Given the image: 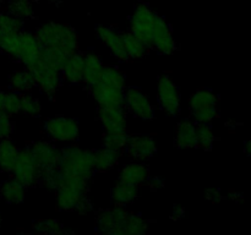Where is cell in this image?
Instances as JSON below:
<instances>
[{
    "label": "cell",
    "mask_w": 251,
    "mask_h": 235,
    "mask_svg": "<svg viewBox=\"0 0 251 235\" xmlns=\"http://www.w3.org/2000/svg\"><path fill=\"white\" fill-rule=\"evenodd\" d=\"M130 29L134 36L150 49L161 54H173L176 49L172 29L166 20L154 12L149 5L139 4L130 17Z\"/></svg>",
    "instance_id": "6da1fadb"
},
{
    "label": "cell",
    "mask_w": 251,
    "mask_h": 235,
    "mask_svg": "<svg viewBox=\"0 0 251 235\" xmlns=\"http://www.w3.org/2000/svg\"><path fill=\"white\" fill-rule=\"evenodd\" d=\"M34 36L41 48L56 51L61 55H70L78 48L77 33L68 24L55 22L42 24Z\"/></svg>",
    "instance_id": "7a4b0ae2"
},
{
    "label": "cell",
    "mask_w": 251,
    "mask_h": 235,
    "mask_svg": "<svg viewBox=\"0 0 251 235\" xmlns=\"http://www.w3.org/2000/svg\"><path fill=\"white\" fill-rule=\"evenodd\" d=\"M27 70L33 76L36 85L43 93L53 97L61 80V69L46 50L41 48L37 58L27 66Z\"/></svg>",
    "instance_id": "3957f363"
},
{
    "label": "cell",
    "mask_w": 251,
    "mask_h": 235,
    "mask_svg": "<svg viewBox=\"0 0 251 235\" xmlns=\"http://www.w3.org/2000/svg\"><path fill=\"white\" fill-rule=\"evenodd\" d=\"M0 49L19 59L27 68L39 54L41 46L34 34L20 31L0 37Z\"/></svg>",
    "instance_id": "277c9868"
},
{
    "label": "cell",
    "mask_w": 251,
    "mask_h": 235,
    "mask_svg": "<svg viewBox=\"0 0 251 235\" xmlns=\"http://www.w3.org/2000/svg\"><path fill=\"white\" fill-rule=\"evenodd\" d=\"M59 169L65 175L90 179L95 171L93 152L86 151L77 146H70L61 152Z\"/></svg>",
    "instance_id": "5b68a950"
},
{
    "label": "cell",
    "mask_w": 251,
    "mask_h": 235,
    "mask_svg": "<svg viewBox=\"0 0 251 235\" xmlns=\"http://www.w3.org/2000/svg\"><path fill=\"white\" fill-rule=\"evenodd\" d=\"M87 179L65 175L61 173L56 191V206L60 211H75L81 200L86 197Z\"/></svg>",
    "instance_id": "8992f818"
},
{
    "label": "cell",
    "mask_w": 251,
    "mask_h": 235,
    "mask_svg": "<svg viewBox=\"0 0 251 235\" xmlns=\"http://www.w3.org/2000/svg\"><path fill=\"white\" fill-rule=\"evenodd\" d=\"M218 98L207 88H200L190 98V112L198 124H208L217 117Z\"/></svg>",
    "instance_id": "52a82bcc"
},
{
    "label": "cell",
    "mask_w": 251,
    "mask_h": 235,
    "mask_svg": "<svg viewBox=\"0 0 251 235\" xmlns=\"http://www.w3.org/2000/svg\"><path fill=\"white\" fill-rule=\"evenodd\" d=\"M11 173L14 179L21 183L25 188H31L37 184L39 166L32 154L31 148H24L22 151H19V156Z\"/></svg>",
    "instance_id": "ba28073f"
},
{
    "label": "cell",
    "mask_w": 251,
    "mask_h": 235,
    "mask_svg": "<svg viewBox=\"0 0 251 235\" xmlns=\"http://www.w3.org/2000/svg\"><path fill=\"white\" fill-rule=\"evenodd\" d=\"M129 212L124 206L115 205L113 208L102 211L97 217V227L100 232L112 235H124L125 223Z\"/></svg>",
    "instance_id": "9c48e42d"
},
{
    "label": "cell",
    "mask_w": 251,
    "mask_h": 235,
    "mask_svg": "<svg viewBox=\"0 0 251 235\" xmlns=\"http://www.w3.org/2000/svg\"><path fill=\"white\" fill-rule=\"evenodd\" d=\"M157 94H158L159 105L167 114L173 115V117L179 114V112H180V94H179L178 86L172 81L169 76L162 75L158 78Z\"/></svg>",
    "instance_id": "30bf717a"
},
{
    "label": "cell",
    "mask_w": 251,
    "mask_h": 235,
    "mask_svg": "<svg viewBox=\"0 0 251 235\" xmlns=\"http://www.w3.org/2000/svg\"><path fill=\"white\" fill-rule=\"evenodd\" d=\"M91 93L100 108H124L125 90L100 81L92 86Z\"/></svg>",
    "instance_id": "8fae6325"
},
{
    "label": "cell",
    "mask_w": 251,
    "mask_h": 235,
    "mask_svg": "<svg viewBox=\"0 0 251 235\" xmlns=\"http://www.w3.org/2000/svg\"><path fill=\"white\" fill-rule=\"evenodd\" d=\"M47 134L56 141H75L80 134V127L76 120L70 118H54L44 124Z\"/></svg>",
    "instance_id": "7c38bea8"
},
{
    "label": "cell",
    "mask_w": 251,
    "mask_h": 235,
    "mask_svg": "<svg viewBox=\"0 0 251 235\" xmlns=\"http://www.w3.org/2000/svg\"><path fill=\"white\" fill-rule=\"evenodd\" d=\"M125 105L135 117L140 118V119H153V107H152L149 97L140 88L131 87L125 92Z\"/></svg>",
    "instance_id": "4fadbf2b"
},
{
    "label": "cell",
    "mask_w": 251,
    "mask_h": 235,
    "mask_svg": "<svg viewBox=\"0 0 251 235\" xmlns=\"http://www.w3.org/2000/svg\"><path fill=\"white\" fill-rule=\"evenodd\" d=\"M96 33H97L100 42L104 46L108 47V49H109L110 53H112V55L114 58L122 61L129 60V56H127L126 50H125L122 33L115 31L112 27L103 26V24H100V26L96 27Z\"/></svg>",
    "instance_id": "5bb4252c"
},
{
    "label": "cell",
    "mask_w": 251,
    "mask_h": 235,
    "mask_svg": "<svg viewBox=\"0 0 251 235\" xmlns=\"http://www.w3.org/2000/svg\"><path fill=\"white\" fill-rule=\"evenodd\" d=\"M38 164L39 169L44 168H59V163L61 159V152L56 149L53 144L46 141L34 142L32 147H29Z\"/></svg>",
    "instance_id": "9a60e30c"
},
{
    "label": "cell",
    "mask_w": 251,
    "mask_h": 235,
    "mask_svg": "<svg viewBox=\"0 0 251 235\" xmlns=\"http://www.w3.org/2000/svg\"><path fill=\"white\" fill-rule=\"evenodd\" d=\"M127 153L137 161L149 159L156 153V143L149 135H135L130 136L126 143Z\"/></svg>",
    "instance_id": "2e32d148"
},
{
    "label": "cell",
    "mask_w": 251,
    "mask_h": 235,
    "mask_svg": "<svg viewBox=\"0 0 251 235\" xmlns=\"http://www.w3.org/2000/svg\"><path fill=\"white\" fill-rule=\"evenodd\" d=\"M98 114L105 132L126 131V115L123 108H100Z\"/></svg>",
    "instance_id": "e0dca14e"
},
{
    "label": "cell",
    "mask_w": 251,
    "mask_h": 235,
    "mask_svg": "<svg viewBox=\"0 0 251 235\" xmlns=\"http://www.w3.org/2000/svg\"><path fill=\"white\" fill-rule=\"evenodd\" d=\"M85 73V58L80 53L70 54L66 56L61 66V77L69 83H80L83 81Z\"/></svg>",
    "instance_id": "ac0fdd59"
},
{
    "label": "cell",
    "mask_w": 251,
    "mask_h": 235,
    "mask_svg": "<svg viewBox=\"0 0 251 235\" xmlns=\"http://www.w3.org/2000/svg\"><path fill=\"white\" fill-rule=\"evenodd\" d=\"M150 170L145 164L141 163H131L120 170L119 179L118 181L127 185L140 186L149 180Z\"/></svg>",
    "instance_id": "d6986e66"
},
{
    "label": "cell",
    "mask_w": 251,
    "mask_h": 235,
    "mask_svg": "<svg viewBox=\"0 0 251 235\" xmlns=\"http://www.w3.org/2000/svg\"><path fill=\"white\" fill-rule=\"evenodd\" d=\"M85 73H83V82L87 86L92 87L96 83H98L102 77L103 65L100 56L95 53H88L85 56Z\"/></svg>",
    "instance_id": "ffe728a7"
},
{
    "label": "cell",
    "mask_w": 251,
    "mask_h": 235,
    "mask_svg": "<svg viewBox=\"0 0 251 235\" xmlns=\"http://www.w3.org/2000/svg\"><path fill=\"white\" fill-rule=\"evenodd\" d=\"M176 144L179 148L196 147V125L189 120H183L176 125Z\"/></svg>",
    "instance_id": "44dd1931"
},
{
    "label": "cell",
    "mask_w": 251,
    "mask_h": 235,
    "mask_svg": "<svg viewBox=\"0 0 251 235\" xmlns=\"http://www.w3.org/2000/svg\"><path fill=\"white\" fill-rule=\"evenodd\" d=\"M1 197L6 203L17 205V203L24 202L25 196H26V188L16 179H9L1 184Z\"/></svg>",
    "instance_id": "7402d4cb"
},
{
    "label": "cell",
    "mask_w": 251,
    "mask_h": 235,
    "mask_svg": "<svg viewBox=\"0 0 251 235\" xmlns=\"http://www.w3.org/2000/svg\"><path fill=\"white\" fill-rule=\"evenodd\" d=\"M122 152L114 151V149L103 147L102 149L93 152V158H95V170L97 171H107L112 169L115 164L119 162Z\"/></svg>",
    "instance_id": "603a6c76"
},
{
    "label": "cell",
    "mask_w": 251,
    "mask_h": 235,
    "mask_svg": "<svg viewBox=\"0 0 251 235\" xmlns=\"http://www.w3.org/2000/svg\"><path fill=\"white\" fill-rule=\"evenodd\" d=\"M19 149L16 144L9 139L0 140V169L4 171H11L16 163Z\"/></svg>",
    "instance_id": "cb8c5ba5"
},
{
    "label": "cell",
    "mask_w": 251,
    "mask_h": 235,
    "mask_svg": "<svg viewBox=\"0 0 251 235\" xmlns=\"http://www.w3.org/2000/svg\"><path fill=\"white\" fill-rule=\"evenodd\" d=\"M139 195V186L127 185L118 181L115 188L112 190V202L118 206H125L132 202Z\"/></svg>",
    "instance_id": "d4e9b609"
},
{
    "label": "cell",
    "mask_w": 251,
    "mask_h": 235,
    "mask_svg": "<svg viewBox=\"0 0 251 235\" xmlns=\"http://www.w3.org/2000/svg\"><path fill=\"white\" fill-rule=\"evenodd\" d=\"M123 34V41H124L125 50H126L129 59H139L142 58L149 51V47L140 41L136 36L131 33V32H125Z\"/></svg>",
    "instance_id": "484cf974"
},
{
    "label": "cell",
    "mask_w": 251,
    "mask_h": 235,
    "mask_svg": "<svg viewBox=\"0 0 251 235\" xmlns=\"http://www.w3.org/2000/svg\"><path fill=\"white\" fill-rule=\"evenodd\" d=\"M21 110V95L19 92L0 91V114L14 115Z\"/></svg>",
    "instance_id": "4316f807"
},
{
    "label": "cell",
    "mask_w": 251,
    "mask_h": 235,
    "mask_svg": "<svg viewBox=\"0 0 251 235\" xmlns=\"http://www.w3.org/2000/svg\"><path fill=\"white\" fill-rule=\"evenodd\" d=\"M36 85L33 76L29 70L16 71L10 77V86L15 92H29Z\"/></svg>",
    "instance_id": "83f0119b"
},
{
    "label": "cell",
    "mask_w": 251,
    "mask_h": 235,
    "mask_svg": "<svg viewBox=\"0 0 251 235\" xmlns=\"http://www.w3.org/2000/svg\"><path fill=\"white\" fill-rule=\"evenodd\" d=\"M61 178V171L59 168L39 169L37 183L47 190H55Z\"/></svg>",
    "instance_id": "f1b7e54d"
},
{
    "label": "cell",
    "mask_w": 251,
    "mask_h": 235,
    "mask_svg": "<svg viewBox=\"0 0 251 235\" xmlns=\"http://www.w3.org/2000/svg\"><path fill=\"white\" fill-rule=\"evenodd\" d=\"M129 135L126 131L124 132H105L103 136V143L104 147L114 151L123 152V149L126 147L127 141H129Z\"/></svg>",
    "instance_id": "f546056e"
},
{
    "label": "cell",
    "mask_w": 251,
    "mask_h": 235,
    "mask_svg": "<svg viewBox=\"0 0 251 235\" xmlns=\"http://www.w3.org/2000/svg\"><path fill=\"white\" fill-rule=\"evenodd\" d=\"M9 14L20 20H26L33 16L34 10L29 0H11L9 4Z\"/></svg>",
    "instance_id": "4dcf8cb0"
},
{
    "label": "cell",
    "mask_w": 251,
    "mask_h": 235,
    "mask_svg": "<svg viewBox=\"0 0 251 235\" xmlns=\"http://www.w3.org/2000/svg\"><path fill=\"white\" fill-rule=\"evenodd\" d=\"M22 27H24L22 20L12 16L11 14L0 12V37L22 31Z\"/></svg>",
    "instance_id": "1f68e13d"
},
{
    "label": "cell",
    "mask_w": 251,
    "mask_h": 235,
    "mask_svg": "<svg viewBox=\"0 0 251 235\" xmlns=\"http://www.w3.org/2000/svg\"><path fill=\"white\" fill-rule=\"evenodd\" d=\"M213 142L215 135L212 129L207 124H199V126H196V147L208 151L212 148Z\"/></svg>",
    "instance_id": "d6a6232c"
},
{
    "label": "cell",
    "mask_w": 251,
    "mask_h": 235,
    "mask_svg": "<svg viewBox=\"0 0 251 235\" xmlns=\"http://www.w3.org/2000/svg\"><path fill=\"white\" fill-rule=\"evenodd\" d=\"M149 232V223L140 215L129 214L125 223V234L140 235Z\"/></svg>",
    "instance_id": "836d02e7"
},
{
    "label": "cell",
    "mask_w": 251,
    "mask_h": 235,
    "mask_svg": "<svg viewBox=\"0 0 251 235\" xmlns=\"http://www.w3.org/2000/svg\"><path fill=\"white\" fill-rule=\"evenodd\" d=\"M34 232L41 234H61L65 233L63 224L55 219H42L37 220L32 225Z\"/></svg>",
    "instance_id": "e575fe53"
},
{
    "label": "cell",
    "mask_w": 251,
    "mask_h": 235,
    "mask_svg": "<svg viewBox=\"0 0 251 235\" xmlns=\"http://www.w3.org/2000/svg\"><path fill=\"white\" fill-rule=\"evenodd\" d=\"M100 81L105 83H109V85L118 86V87H125L124 73L119 69L114 68V66H104Z\"/></svg>",
    "instance_id": "d590c367"
},
{
    "label": "cell",
    "mask_w": 251,
    "mask_h": 235,
    "mask_svg": "<svg viewBox=\"0 0 251 235\" xmlns=\"http://www.w3.org/2000/svg\"><path fill=\"white\" fill-rule=\"evenodd\" d=\"M21 112L25 114L31 115V117H37L41 114L42 112V105L39 100L33 98L32 95H22L21 97Z\"/></svg>",
    "instance_id": "8d00e7d4"
},
{
    "label": "cell",
    "mask_w": 251,
    "mask_h": 235,
    "mask_svg": "<svg viewBox=\"0 0 251 235\" xmlns=\"http://www.w3.org/2000/svg\"><path fill=\"white\" fill-rule=\"evenodd\" d=\"M12 130H14V125H12L9 115L0 114V140L9 139Z\"/></svg>",
    "instance_id": "74e56055"
},
{
    "label": "cell",
    "mask_w": 251,
    "mask_h": 235,
    "mask_svg": "<svg viewBox=\"0 0 251 235\" xmlns=\"http://www.w3.org/2000/svg\"><path fill=\"white\" fill-rule=\"evenodd\" d=\"M91 210H92V203L85 197L83 200L80 201V203H78L75 211H77V212L81 213V214H86V213L91 212Z\"/></svg>",
    "instance_id": "f35d334b"
},
{
    "label": "cell",
    "mask_w": 251,
    "mask_h": 235,
    "mask_svg": "<svg viewBox=\"0 0 251 235\" xmlns=\"http://www.w3.org/2000/svg\"><path fill=\"white\" fill-rule=\"evenodd\" d=\"M206 197L213 203H217L222 200V195H221L220 191L216 190V188H208L207 192H206Z\"/></svg>",
    "instance_id": "ab89813d"
},
{
    "label": "cell",
    "mask_w": 251,
    "mask_h": 235,
    "mask_svg": "<svg viewBox=\"0 0 251 235\" xmlns=\"http://www.w3.org/2000/svg\"><path fill=\"white\" fill-rule=\"evenodd\" d=\"M149 185L151 190H159V188H162L164 186V181L159 178H153L150 180Z\"/></svg>",
    "instance_id": "60d3db41"
},
{
    "label": "cell",
    "mask_w": 251,
    "mask_h": 235,
    "mask_svg": "<svg viewBox=\"0 0 251 235\" xmlns=\"http://www.w3.org/2000/svg\"><path fill=\"white\" fill-rule=\"evenodd\" d=\"M184 214H185V211H184L183 207H180V206H176V207L173 208V219H180V218L184 217Z\"/></svg>",
    "instance_id": "b9f144b4"
},
{
    "label": "cell",
    "mask_w": 251,
    "mask_h": 235,
    "mask_svg": "<svg viewBox=\"0 0 251 235\" xmlns=\"http://www.w3.org/2000/svg\"><path fill=\"white\" fill-rule=\"evenodd\" d=\"M245 152L248 153V156L251 157V139L245 143Z\"/></svg>",
    "instance_id": "7bdbcfd3"
},
{
    "label": "cell",
    "mask_w": 251,
    "mask_h": 235,
    "mask_svg": "<svg viewBox=\"0 0 251 235\" xmlns=\"http://www.w3.org/2000/svg\"><path fill=\"white\" fill-rule=\"evenodd\" d=\"M4 1H5V0H0V5H1Z\"/></svg>",
    "instance_id": "ee69618b"
},
{
    "label": "cell",
    "mask_w": 251,
    "mask_h": 235,
    "mask_svg": "<svg viewBox=\"0 0 251 235\" xmlns=\"http://www.w3.org/2000/svg\"><path fill=\"white\" fill-rule=\"evenodd\" d=\"M1 222H2V219H1V217H0V225H1Z\"/></svg>",
    "instance_id": "f6af8a7d"
}]
</instances>
